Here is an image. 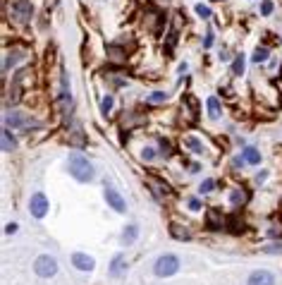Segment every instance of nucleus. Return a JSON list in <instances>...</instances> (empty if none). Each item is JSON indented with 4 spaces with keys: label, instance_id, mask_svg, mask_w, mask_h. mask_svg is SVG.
<instances>
[{
    "label": "nucleus",
    "instance_id": "obj_26",
    "mask_svg": "<svg viewBox=\"0 0 282 285\" xmlns=\"http://www.w3.org/2000/svg\"><path fill=\"white\" fill-rule=\"evenodd\" d=\"M213 46V34H208L206 38H203V48H211Z\"/></svg>",
    "mask_w": 282,
    "mask_h": 285
},
{
    "label": "nucleus",
    "instance_id": "obj_17",
    "mask_svg": "<svg viewBox=\"0 0 282 285\" xmlns=\"http://www.w3.org/2000/svg\"><path fill=\"white\" fill-rule=\"evenodd\" d=\"M268 48H256V53H254V62H265L268 60Z\"/></svg>",
    "mask_w": 282,
    "mask_h": 285
},
{
    "label": "nucleus",
    "instance_id": "obj_6",
    "mask_svg": "<svg viewBox=\"0 0 282 285\" xmlns=\"http://www.w3.org/2000/svg\"><path fill=\"white\" fill-rule=\"evenodd\" d=\"M106 201L113 206V211H117V213H124V209H127V204H124V199L120 197V192H115V190H106Z\"/></svg>",
    "mask_w": 282,
    "mask_h": 285
},
{
    "label": "nucleus",
    "instance_id": "obj_14",
    "mask_svg": "<svg viewBox=\"0 0 282 285\" xmlns=\"http://www.w3.org/2000/svg\"><path fill=\"white\" fill-rule=\"evenodd\" d=\"M172 237H177V240H189L192 235L187 232V228H179V226H172Z\"/></svg>",
    "mask_w": 282,
    "mask_h": 285
},
{
    "label": "nucleus",
    "instance_id": "obj_5",
    "mask_svg": "<svg viewBox=\"0 0 282 285\" xmlns=\"http://www.w3.org/2000/svg\"><path fill=\"white\" fill-rule=\"evenodd\" d=\"M12 15H15L19 22H29L31 15H34V5H31V0H15V5H12Z\"/></svg>",
    "mask_w": 282,
    "mask_h": 285
},
{
    "label": "nucleus",
    "instance_id": "obj_2",
    "mask_svg": "<svg viewBox=\"0 0 282 285\" xmlns=\"http://www.w3.org/2000/svg\"><path fill=\"white\" fill-rule=\"evenodd\" d=\"M179 268V259L175 254H163V257L156 261V276L160 278H168V276H175Z\"/></svg>",
    "mask_w": 282,
    "mask_h": 285
},
{
    "label": "nucleus",
    "instance_id": "obj_1",
    "mask_svg": "<svg viewBox=\"0 0 282 285\" xmlns=\"http://www.w3.org/2000/svg\"><path fill=\"white\" fill-rule=\"evenodd\" d=\"M70 172L79 182H91L93 180V166L88 163L84 153H70Z\"/></svg>",
    "mask_w": 282,
    "mask_h": 285
},
{
    "label": "nucleus",
    "instance_id": "obj_24",
    "mask_svg": "<svg viewBox=\"0 0 282 285\" xmlns=\"http://www.w3.org/2000/svg\"><path fill=\"white\" fill-rule=\"evenodd\" d=\"M141 156H143L146 161H153V156H156V151H153V149H143V153H141Z\"/></svg>",
    "mask_w": 282,
    "mask_h": 285
},
{
    "label": "nucleus",
    "instance_id": "obj_22",
    "mask_svg": "<svg viewBox=\"0 0 282 285\" xmlns=\"http://www.w3.org/2000/svg\"><path fill=\"white\" fill-rule=\"evenodd\" d=\"M273 12V2L270 0H263L261 2V15H270Z\"/></svg>",
    "mask_w": 282,
    "mask_h": 285
},
{
    "label": "nucleus",
    "instance_id": "obj_3",
    "mask_svg": "<svg viewBox=\"0 0 282 285\" xmlns=\"http://www.w3.org/2000/svg\"><path fill=\"white\" fill-rule=\"evenodd\" d=\"M34 271H36V276H41V278H53L57 273V261L53 257H48V254H43V257L36 259Z\"/></svg>",
    "mask_w": 282,
    "mask_h": 285
},
{
    "label": "nucleus",
    "instance_id": "obj_20",
    "mask_svg": "<svg viewBox=\"0 0 282 285\" xmlns=\"http://www.w3.org/2000/svg\"><path fill=\"white\" fill-rule=\"evenodd\" d=\"M213 187H215V182H213V180H203V182H201V192H203V194L213 192Z\"/></svg>",
    "mask_w": 282,
    "mask_h": 285
},
{
    "label": "nucleus",
    "instance_id": "obj_15",
    "mask_svg": "<svg viewBox=\"0 0 282 285\" xmlns=\"http://www.w3.org/2000/svg\"><path fill=\"white\" fill-rule=\"evenodd\" d=\"M7 125H12V127H22V125H27V120H24V117H22V115H10V117H7Z\"/></svg>",
    "mask_w": 282,
    "mask_h": 285
},
{
    "label": "nucleus",
    "instance_id": "obj_27",
    "mask_svg": "<svg viewBox=\"0 0 282 285\" xmlns=\"http://www.w3.org/2000/svg\"><path fill=\"white\" fill-rule=\"evenodd\" d=\"M239 201H244V194L234 192V194H232V204H239Z\"/></svg>",
    "mask_w": 282,
    "mask_h": 285
},
{
    "label": "nucleus",
    "instance_id": "obj_16",
    "mask_svg": "<svg viewBox=\"0 0 282 285\" xmlns=\"http://www.w3.org/2000/svg\"><path fill=\"white\" fill-rule=\"evenodd\" d=\"M232 72L239 77V75H244V56H237V60H234V67H232Z\"/></svg>",
    "mask_w": 282,
    "mask_h": 285
},
{
    "label": "nucleus",
    "instance_id": "obj_28",
    "mask_svg": "<svg viewBox=\"0 0 282 285\" xmlns=\"http://www.w3.org/2000/svg\"><path fill=\"white\" fill-rule=\"evenodd\" d=\"M189 206H192L194 211H198V209H201V201H198V199H189Z\"/></svg>",
    "mask_w": 282,
    "mask_h": 285
},
{
    "label": "nucleus",
    "instance_id": "obj_13",
    "mask_svg": "<svg viewBox=\"0 0 282 285\" xmlns=\"http://www.w3.org/2000/svg\"><path fill=\"white\" fill-rule=\"evenodd\" d=\"M244 161L251 163V166H256V163H261V153L256 151L254 146H247V149H244Z\"/></svg>",
    "mask_w": 282,
    "mask_h": 285
},
{
    "label": "nucleus",
    "instance_id": "obj_10",
    "mask_svg": "<svg viewBox=\"0 0 282 285\" xmlns=\"http://www.w3.org/2000/svg\"><path fill=\"white\" fill-rule=\"evenodd\" d=\"M206 106H208V115H211L213 120H218V117L223 115V108H220V101H218L215 96H211V98L206 101Z\"/></svg>",
    "mask_w": 282,
    "mask_h": 285
},
{
    "label": "nucleus",
    "instance_id": "obj_7",
    "mask_svg": "<svg viewBox=\"0 0 282 285\" xmlns=\"http://www.w3.org/2000/svg\"><path fill=\"white\" fill-rule=\"evenodd\" d=\"M247 285H275V278H273V273H268V271H254V273L249 276V283Z\"/></svg>",
    "mask_w": 282,
    "mask_h": 285
},
{
    "label": "nucleus",
    "instance_id": "obj_9",
    "mask_svg": "<svg viewBox=\"0 0 282 285\" xmlns=\"http://www.w3.org/2000/svg\"><path fill=\"white\" fill-rule=\"evenodd\" d=\"M124 268H127V264H124V257H122V254H117V257L113 259V264H110V276L120 278V276L124 273Z\"/></svg>",
    "mask_w": 282,
    "mask_h": 285
},
{
    "label": "nucleus",
    "instance_id": "obj_12",
    "mask_svg": "<svg viewBox=\"0 0 282 285\" xmlns=\"http://www.w3.org/2000/svg\"><path fill=\"white\" fill-rule=\"evenodd\" d=\"M137 237H139V228L137 226H127L120 240H122V245H132V242H137Z\"/></svg>",
    "mask_w": 282,
    "mask_h": 285
},
{
    "label": "nucleus",
    "instance_id": "obj_29",
    "mask_svg": "<svg viewBox=\"0 0 282 285\" xmlns=\"http://www.w3.org/2000/svg\"><path fill=\"white\" fill-rule=\"evenodd\" d=\"M5 232H7V235H12V232H17V226H15V223H10V226L5 228Z\"/></svg>",
    "mask_w": 282,
    "mask_h": 285
},
{
    "label": "nucleus",
    "instance_id": "obj_21",
    "mask_svg": "<svg viewBox=\"0 0 282 285\" xmlns=\"http://www.w3.org/2000/svg\"><path fill=\"white\" fill-rule=\"evenodd\" d=\"M196 15L203 17V19H208V17H211V10H208L206 5H196Z\"/></svg>",
    "mask_w": 282,
    "mask_h": 285
},
{
    "label": "nucleus",
    "instance_id": "obj_4",
    "mask_svg": "<svg viewBox=\"0 0 282 285\" xmlns=\"http://www.w3.org/2000/svg\"><path fill=\"white\" fill-rule=\"evenodd\" d=\"M29 211H31L34 218H43V216L48 213V199H46L43 192L31 194V199H29Z\"/></svg>",
    "mask_w": 282,
    "mask_h": 285
},
{
    "label": "nucleus",
    "instance_id": "obj_25",
    "mask_svg": "<svg viewBox=\"0 0 282 285\" xmlns=\"http://www.w3.org/2000/svg\"><path fill=\"white\" fill-rule=\"evenodd\" d=\"M187 144H189V146H192L194 151H203V146H201V144H198L196 139H189V142H187Z\"/></svg>",
    "mask_w": 282,
    "mask_h": 285
},
{
    "label": "nucleus",
    "instance_id": "obj_11",
    "mask_svg": "<svg viewBox=\"0 0 282 285\" xmlns=\"http://www.w3.org/2000/svg\"><path fill=\"white\" fill-rule=\"evenodd\" d=\"M15 149H17V142H15L12 132L5 127V130H2V151H5V153H10V151H15Z\"/></svg>",
    "mask_w": 282,
    "mask_h": 285
},
{
    "label": "nucleus",
    "instance_id": "obj_23",
    "mask_svg": "<svg viewBox=\"0 0 282 285\" xmlns=\"http://www.w3.org/2000/svg\"><path fill=\"white\" fill-rule=\"evenodd\" d=\"M263 252H265V254H282V245H270V247H265Z\"/></svg>",
    "mask_w": 282,
    "mask_h": 285
},
{
    "label": "nucleus",
    "instance_id": "obj_18",
    "mask_svg": "<svg viewBox=\"0 0 282 285\" xmlns=\"http://www.w3.org/2000/svg\"><path fill=\"white\" fill-rule=\"evenodd\" d=\"M148 101H151V103H163V101H168V94H165V91H156V94L148 96Z\"/></svg>",
    "mask_w": 282,
    "mask_h": 285
},
{
    "label": "nucleus",
    "instance_id": "obj_8",
    "mask_svg": "<svg viewBox=\"0 0 282 285\" xmlns=\"http://www.w3.org/2000/svg\"><path fill=\"white\" fill-rule=\"evenodd\" d=\"M72 264H74L79 271H93V266H96V261L88 257V254H82V252L72 254Z\"/></svg>",
    "mask_w": 282,
    "mask_h": 285
},
{
    "label": "nucleus",
    "instance_id": "obj_19",
    "mask_svg": "<svg viewBox=\"0 0 282 285\" xmlns=\"http://www.w3.org/2000/svg\"><path fill=\"white\" fill-rule=\"evenodd\" d=\"M110 111H113V96H106V98H103V103H101V113L108 115Z\"/></svg>",
    "mask_w": 282,
    "mask_h": 285
}]
</instances>
